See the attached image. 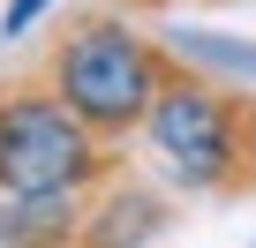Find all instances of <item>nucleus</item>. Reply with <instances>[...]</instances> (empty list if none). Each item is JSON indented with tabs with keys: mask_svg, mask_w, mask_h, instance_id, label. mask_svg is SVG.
Segmentation results:
<instances>
[{
	"mask_svg": "<svg viewBox=\"0 0 256 248\" xmlns=\"http://www.w3.org/2000/svg\"><path fill=\"white\" fill-rule=\"evenodd\" d=\"M144 143L174 188L196 196H256V90L218 83L188 60H166Z\"/></svg>",
	"mask_w": 256,
	"mask_h": 248,
	"instance_id": "nucleus-2",
	"label": "nucleus"
},
{
	"mask_svg": "<svg viewBox=\"0 0 256 248\" xmlns=\"http://www.w3.org/2000/svg\"><path fill=\"white\" fill-rule=\"evenodd\" d=\"M166 60L174 53L151 45L120 8H76V15L53 23L38 75L60 90V105L83 120L90 136L128 143V136H144V120H151V98L166 83Z\"/></svg>",
	"mask_w": 256,
	"mask_h": 248,
	"instance_id": "nucleus-1",
	"label": "nucleus"
},
{
	"mask_svg": "<svg viewBox=\"0 0 256 248\" xmlns=\"http://www.w3.org/2000/svg\"><path fill=\"white\" fill-rule=\"evenodd\" d=\"M46 8H53V0H8V8H0V38H23Z\"/></svg>",
	"mask_w": 256,
	"mask_h": 248,
	"instance_id": "nucleus-5",
	"label": "nucleus"
},
{
	"mask_svg": "<svg viewBox=\"0 0 256 248\" xmlns=\"http://www.w3.org/2000/svg\"><path fill=\"white\" fill-rule=\"evenodd\" d=\"M166 196L144 181V173H128V166H113L98 188H83V233H76V248H151L158 233H166Z\"/></svg>",
	"mask_w": 256,
	"mask_h": 248,
	"instance_id": "nucleus-4",
	"label": "nucleus"
},
{
	"mask_svg": "<svg viewBox=\"0 0 256 248\" xmlns=\"http://www.w3.org/2000/svg\"><path fill=\"white\" fill-rule=\"evenodd\" d=\"M113 166L120 151L83 128L38 68L0 75V196H83Z\"/></svg>",
	"mask_w": 256,
	"mask_h": 248,
	"instance_id": "nucleus-3",
	"label": "nucleus"
}]
</instances>
